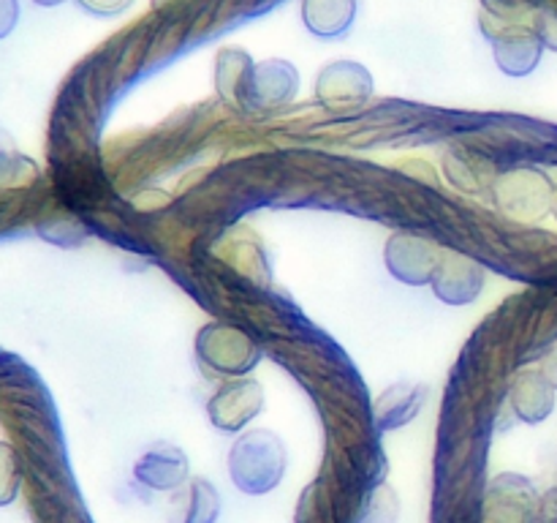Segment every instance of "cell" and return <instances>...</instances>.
Listing matches in <instances>:
<instances>
[{"mask_svg":"<svg viewBox=\"0 0 557 523\" xmlns=\"http://www.w3.org/2000/svg\"><path fill=\"white\" fill-rule=\"evenodd\" d=\"M288 466L286 441L270 428L237 436L228 450V477L243 494L264 496L281 485Z\"/></svg>","mask_w":557,"mask_h":523,"instance_id":"cell-1","label":"cell"},{"mask_svg":"<svg viewBox=\"0 0 557 523\" xmlns=\"http://www.w3.org/2000/svg\"><path fill=\"white\" fill-rule=\"evenodd\" d=\"M196 357L210 374L243 379L261 360V349L248 332L223 321H210L196 336Z\"/></svg>","mask_w":557,"mask_h":523,"instance_id":"cell-2","label":"cell"},{"mask_svg":"<svg viewBox=\"0 0 557 523\" xmlns=\"http://www.w3.org/2000/svg\"><path fill=\"white\" fill-rule=\"evenodd\" d=\"M542 496L522 474H495L484 488V521L487 523H539Z\"/></svg>","mask_w":557,"mask_h":523,"instance_id":"cell-3","label":"cell"},{"mask_svg":"<svg viewBox=\"0 0 557 523\" xmlns=\"http://www.w3.org/2000/svg\"><path fill=\"white\" fill-rule=\"evenodd\" d=\"M384 259L392 276L400 278L403 283L424 287V283H433L441 259H444V251L438 248V243L422 238V234L397 232L386 243Z\"/></svg>","mask_w":557,"mask_h":523,"instance_id":"cell-4","label":"cell"},{"mask_svg":"<svg viewBox=\"0 0 557 523\" xmlns=\"http://www.w3.org/2000/svg\"><path fill=\"white\" fill-rule=\"evenodd\" d=\"M553 183L544 172L536 169H515L506 178L498 180L495 199L500 210L509 212L511 218L520 221H536L553 207Z\"/></svg>","mask_w":557,"mask_h":523,"instance_id":"cell-5","label":"cell"},{"mask_svg":"<svg viewBox=\"0 0 557 523\" xmlns=\"http://www.w3.org/2000/svg\"><path fill=\"white\" fill-rule=\"evenodd\" d=\"M261 409H264V387L243 376V379H232L218 387V392L207 403V417L215 428L237 434L259 417Z\"/></svg>","mask_w":557,"mask_h":523,"instance_id":"cell-6","label":"cell"},{"mask_svg":"<svg viewBox=\"0 0 557 523\" xmlns=\"http://www.w3.org/2000/svg\"><path fill=\"white\" fill-rule=\"evenodd\" d=\"M370 96H373V76L354 60L330 63L315 80V98L332 112L359 109Z\"/></svg>","mask_w":557,"mask_h":523,"instance_id":"cell-7","label":"cell"},{"mask_svg":"<svg viewBox=\"0 0 557 523\" xmlns=\"http://www.w3.org/2000/svg\"><path fill=\"white\" fill-rule=\"evenodd\" d=\"M299 74L288 60H264L253 65L245 112H275L297 96Z\"/></svg>","mask_w":557,"mask_h":523,"instance_id":"cell-8","label":"cell"},{"mask_svg":"<svg viewBox=\"0 0 557 523\" xmlns=\"http://www.w3.org/2000/svg\"><path fill=\"white\" fill-rule=\"evenodd\" d=\"M188 455L172 441H152L139 455L134 477L150 490H177L188 485Z\"/></svg>","mask_w":557,"mask_h":523,"instance_id":"cell-9","label":"cell"},{"mask_svg":"<svg viewBox=\"0 0 557 523\" xmlns=\"http://www.w3.org/2000/svg\"><path fill=\"white\" fill-rule=\"evenodd\" d=\"M433 289L444 303L468 305L482 294L484 270L466 254H444L438 272L433 278Z\"/></svg>","mask_w":557,"mask_h":523,"instance_id":"cell-10","label":"cell"},{"mask_svg":"<svg viewBox=\"0 0 557 523\" xmlns=\"http://www.w3.org/2000/svg\"><path fill=\"white\" fill-rule=\"evenodd\" d=\"M430 387L422 381H397L386 387L373 403V419L379 430H395L417 419L422 406L428 403Z\"/></svg>","mask_w":557,"mask_h":523,"instance_id":"cell-11","label":"cell"},{"mask_svg":"<svg viewBox=\"0 0 557 523\" xmlns=\"http://www.w3.org/2000/svg\"><path fill=\"white\" fill-rule=\"evenodd\" d=\"M495 47V60H498L500 69L511 76L531 74L536 69L539 58H542V38L536 31H528L520 25H504L498 27V33L493 36Z\"/></svg>","mask_w":557,"mask_h":523,"instance_id":"cell-12","label":"cell"},{"mask_svg":"<svg viewBox=\"0 0 557 523\" xmlns=\"http://www.w3.org/2000/svg\"><path fill=\"white\" fill-rule=\"evenodd\" d=\"M509 403L522 423H542L555 409V387L542 368H525L511 379Z\"/></svg>","mask_w":557,"mask_h":523,"instance_id":"cell-13","label":"cell"},{"mask_svg":"<svg viewBox=\"0 0 557 523\" xmlns=\"http://www.w3.org/2000/svg\"><path fill=\"white\" fill-rule=\"evenodd\" d=\"M253 58L245 49H221L215 58V90L228 107L245 112L248 101L250 74H253Z\"/></svg>","mask_w":557,"mask_h":523,"instance_id":"cell-14","label":"cell"},{"mask_svg":"<svg viewBox=\"0 0 557 523\" xmlns=\"http://www.w3.org/2000/svg\"><path fill=\"white\" fill-rule=\"evenodd\" d=\"M357 0H302V20L321 38L343 36L354 25Z\"/></svg>","mask_w":557,"mask_h":523,"instance_id":"cell-15","label":"cell"},{"mask_svg":"<svg viewBox=\"0 0 557 523\" xmlns=\"http://www.w3.org/2000/svg\"><path fill=\"white\" fill-rule=\"evenodd\" d=\"M221 515V494L215 485L205 477L188 479L183 504L172 523H215Z\"/></svg>","mask_w":557,"mask_h":523,"instance_id":"cell-16","label":"cell"},{"mask_svg":"<svg viewBox=\"0 0 557 523\" xmlns=\"http://www.w3.org/2000/svg\"><path fill=\"white\" fill-rule=\"evenodd\" d=\"M400 518V499L392 485L379 483L364 494L354 523H397Z\"/></svg>","mask_w":557,"mask_h":523,"instance_id":"cell-17","label":"cell"},{"mask_svg":"<svg viewBox=\"0 0 557 523\" xmlns=\"http://www.w3.org/2000/svg\"><path fill=\"white\" fill-rule=\"evenodd\" d=\"M36 174V163L22 156L14 139L5 131H0V188H20V185L33 183Z\"/></svg>","mask_w":557,"mask_h":523,"instance_id":"cell-18","label":"cell"},{"mask_svg":"<svg viewBox=\"0 0 557 523\" xmlns=\"http://www.w3.org/2000/svg\"><path fill=\"white\" fill-rule=\"evenodd\" d=\"M22 463L9 441H0V507L11 504L20 494Z\"/></svg>","mask_w":557,"mask_h":523,"instance_id":"cell-19","label":"cell"},{"mask_svg":"<svg viewBox=\"0 0 557 523\" xmlns=\"http://www.w3.org/2000/svg\"><path fill=\"white\" fill-rule=\"evenodd\" d=\"M134 0H79L82 9H87L90 14H101V16H112L125 11Z\"/></svg>","mask_w":557,"mask_h":523,"instance_id":"cell-20","label":"cell"},{"mask_svg":"<svg viewBox=\"0 0 557 523\" xmlns=\"http://www.w3.org/2000/svg\"><path fill=\"white\" fill-rule=\"evenodd\" d=\"M20 20V3L16 0H0V38L9 36Z\"/></svg>","mask_w":557,"mask_h":523,"instance_id":"cell-21","label":"cell"},{"mask_svg":"<svg viewBox=\"0 0 557 523\" xmlns=\"http://www.w3.org/2000/svg\"><path fill=\"white\" fill-rule=\"evenodd\" d=\"M536 33L542 38V44H549V47L557 49V16L553 14H539L536 16Z\"/></svg>","mask_w":557,"mask_h":523,"instance_id":"cell-22","label":"cell"},{"mask_svg":"<svg viewBox=\"0 0 557 523\" xmlns=\"http://www.w3.org/2000/svg\"><path fill=\"white\" fill-rule=\"evenodd\" d=\"M539 523H557V488L549 490L542 499V515H539Z\"/></svg>","mask_w":557,"mask_h":523,"instance_id":"cell-23","label":"cell"},{"mask_svg":"<svg viewBox=\"0 0 557 523\" xmlns=\"http://www.w3.org/2000/svg\"><path fill=\"white\" fill-rule=\"evenodd\" d=\"M542 370H544V376L553 381V387H557V349H553V352H549V357L544 360Z\"/></svg>","mask_w":557,"mask_h":523,"instance_id":"cell-24","label":"cell"},{"mask_svg":"<svg viewBox=\"0 0 557 523\" xmlns=\"http://www.w3.org/2000/svg\"><path fill=\"white\" fill-rule=\"evenodd\" d=\"M36 3L38 5H60V3H63V0H36Z\"/></svg>","mask_w":557,"mask_h":523,"instance_id":"cell-25","label":"cell"},{"mask_svg":"<svg viewBox=\"0 0 557 523\" xmlns=\"http://www.w3.org/2000/svg\"><path fill=\"white\" fill-rule=\"evenodd\" d=\"M553 210H555V216H557V188H555V196H553Z\"/></svg>","mask_w":557,"mask_h":523,"instance_id":"cell-26","label":"cell"}]
</instances>
